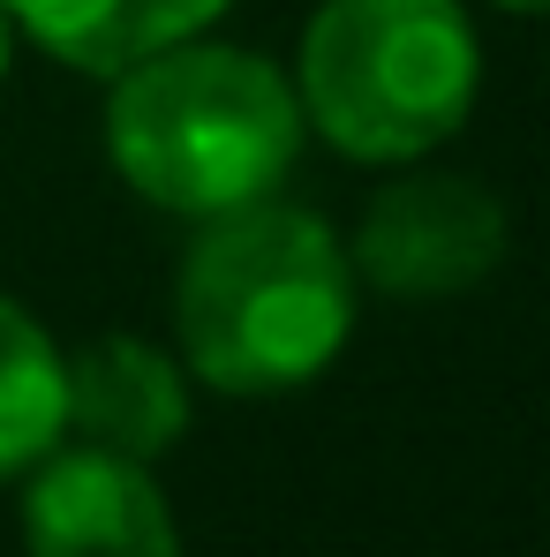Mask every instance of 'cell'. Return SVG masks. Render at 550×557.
Here are the masks:
<instances>
[{
	"mask_svg": "<svg viewBox=\"0 0 550 557\" xmlns=\"http://www.w3.org/2000/svg\"><path fill=\"white\" fill-rule=\"evenodd\" d=\"M347 332L355 264L317 211L257 196L204 219L174 278V339L196 384L234 399L294 392L340 362Z\"/></svg>",
	"mask_w": 550,
	"mask_h": 557,
	"instance_id": "1",
	"label": "cell"
},
{
	"mask_svg": "<svg viewBox=\"0 0 550 557\" xmlns=\"http://www.w3.org/2000/svg\"><path fill=\"white\" fill-rule=\"evenodd\" d=\"M347 264L392 301L467 294L505 264V203L467 174H407L369 196Z\"/></svg>",
	"mask_w": 550,
	"mask_h": 557,
	"instance_id": "4",
	"label": "cell"
},
{
	"mask_svg": "<svg viewBox=\"0 0 550 557\" xmlns=\"http://www.w3.org/2000/svg\"><path fill=\"white\" fill-rule=\"evenodd\" d=\"M23 550L30 557H182L174 512L144 460H113L91 445H53L23 490Z\"/></svg>",
	"mask_w": 550,
	"mask_h": 557,
	"instance_id": "5",
	"label": "cell"
},
{
	"mask_svg": "<svg viewBox=\"0 0 550 557\" xmlns=\"http://www.w3.org/2000/svg\"><path fill=\"white\" fill-rule=\"evenodd\" d=\"M8 30H15V23H8V8H0V76H8Z\"/></svg>",
	"mask_w": 550,
	"mask_h": 557,
	"instance_id": "10",
	"label": "cell"
},
{
	"mask_svg": "<svg viewBox=\"0 0 550 557\" xmlns=\"http://www.w3.org/2000/svg\"><path fill=\"white\" fill-rule=\"evenodd\" d=\"M61 370L69 355L46 339V324L0 294V482L30 474L61 445Z\"/></svg>",
	"mask_w": 550,
	"mask_h": 557,
	"instance_id": "8",
	"label": "cell"
},
{
	"mask_svg": "<svg viewBox=\"0 0 550 557\" xmlns=\"http://www.w3.org/2000/svg\"><path fill=\"white\" fill-rule=\"evenodd\" d=\"M482 91V46L460 0H325L302 30V121L369 166L438 151Z\"/></svg>",
	"mask_w": 550,
	"mask_h": 557,
	"instance_id": "3",
	"label": "cell"
},
{
	"mask_svg": "<svg viewBox=\"0 0 550 557\" xmlns=\"http://www.w3.org/2000/svg\"><path fill=\"white\" fill-rule=\"evenodd\" d=\"M15 30H30L53 61L84 76H121L182 38H204L234 0H0Z\"/></svg>",
	"mask_w": 550,
	"mask_h": 557,
	"instance_id": "7",
	"label": "cell"
},
{
	"mask_svg": "<svg viewBox=\"0 0 550 557\" xmlns=\"http://www.w3.org/2000/svg\"><path fill=\"white\" fill-rule=\"evenodd\" d=\"M188 430V376L167 347L106 332L61 370V437L113 453V460H159Z\"/></svg>",
	"mask_w": 550,
	"mask_h": 557,
	"instance_id": "6",
	"label": "cell"
},
{
	"mask_svg": "<svg viewBox=\"0 0 550 557\" xmlns=\"http://www.w3.org/2000/svg\"><path fill=\"white\" fill-rule=\"evenodd\" d=\"M302 98L265 53L182 38L113 76L106 151L159 211L219 219L272 196L302 151Z\"/></svg>",
	"mask_w": 550,
	"mask_h": 557,
	"instance_id": "2",
	"label": "cell"
},
{
	"mask_svg": "<svg viewBox=\"0 0 550 557\" xmlns=\"http://www.w3.org/2000/svg\"><path fill=\"white\" fill-rule=\"evenodd\" d=\"M490 8H505V15H550V0H490Z\"/></svg>",
	"mask_w": 550,
	"mask_h": 557,
	"instance_id": "9",
	"label": "cell"
}]
</instances>
